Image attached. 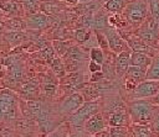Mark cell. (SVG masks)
<instances>
[{
	"instance_id": "cell-22",
	"label": "cell",
	"mask_w": 159,
	"mask_h": 137,
	"mask_svg": "<svg viewBox=\"0 0 159 137\" xmlns=\"http://www.w3.org/2000/svg\"><path fill=\"white\" fill-rule=\"evenodd\" d=\"M52 47L56 52V54L65 57L68 49L72 47V43L70 41H63V39H53L52 41Z\"/></svg>"
},
{
	"instance_id": "cell-45",
	"label": "cell",
	"mask_w": 159,
	"mask_h": 137,
	"mask_svg": "<svg viewBox=\"0 0 159 137\" xmlns=\"http://www.w3.org/2000/svg\"><path fill=\"white\" fill-rule=\"evenodd\" d=\"M78 1H81V2H86V1H88V0H78Z\"/></svg>"
},
{
	"instance_id": "cell-4",
	"label": "cell",
	"mask_w": 159,
	"mask_h": 137,
	"mask_svg": "<svg viewBox=\"0 0 159 137\" xmlns=\"http://www.w3.org/2000/svg\"><path fill=\"white\" fill-rule=\"evenodd\" d=\"M134 35L143 39L147 44L157 49L159 42V23L149 15L147 20L134 31Z\"/></svg>"
},
{
	"instance_id": "cell-3",
	"label": "cell",
	"mask_w": 159,
	"mask_h": 137,
	"mask_svg": "<svg viewBox=\"0 0 159 137\" xmlns=\"http://www.w3.org/2000/svg\"><path fill=\"white\" fill-rule=\"evenodd\" d=\"M101 110V101L99 100H93V101H86L80 110H77L73 115H71L67 118V122L75 127V128H80V127H84L86 122L96 114H98Z\"/></svg>"
},
{
	"instance_id": "cell-1",
	"label": "cell",
	"mask_w": 159,
	"mask_h": 137,
	"mask_svg": "<svg viewBox=\"0 0 159 137\" xmlns=\"http://www.w3.org/2000/svg\"><path fill=\"white\" fill-rule=\"evenodd\" d=\"M127 109L132 123L150 125L157 111V105L150 99H130L127 101Z\"/></svg>"
},
{
	"instance_id": "cell-29",
	"label": "cell",
	"mask_w": 159,
	"mask_h": 137,
	"mask_svg": "<svg viewBox=\"0 0 159 137\" xmlns=\"http://www.w3.org/2000/svg\"><path fill=\"white\" fill-rule=\"evenodd\" d=\"M111 137H132L129 127H108Z\"/></svg>"
},
{
	"instance_id": "cell-30",
	"label": "cell",
	"mask_w": 159,
	"mask_h": 137,
	"mask_svg": "<svg viewBox=\"0 0 159 137\" xmlns=\"http://www.w3.org/2000/svg\"><path fill=\"white\" fill-rule=\"evenodd\" d=\"M91 37V28H78L75 31V38L80 43H86Z\"/></svg>"
},
{
	"instance_id": "cell-47",
	"label": "cell",
	"mask_w": 159,
	"mask_h": 137,
	"mask_svg": "<svg viewBox=\"0 0 159 137\" xmlns=\"http://www.w3.org/2000/svg\"><path fill=\"white\" fill-rule=\"evenodd\" d=\"M106 1H108V0H104V2H106Z\"/></svg>"
},
{
	"instance_id": "cell-27",
	"label": "cell",
	"mask_w": 159,
	"mask_h": 137,
	"mask_svg": "<svg viewBox=\"0 0 159 137\" xmlns=\"http://www.w3.org/2000/svg\"><path fill=\"white\" fill-rule=\"evenodd\" d=\"M11 32H20L22 28H25L27 25L22 21V20H20V19H16V17H14V19H10V20H7L5 23H4Z\"/></svg>"
},
{
	"instance_id": "cell-8",
	"label": "cell",
	"mask_w": 159,
	"mask_h": 137,
	"mask_svg": "<svg viewBox=\"0 0 159 137\" xmlns=\"http://www.w3.org/2000/svg\"><path fill=\"white\" fill-rule=\"evenodd\" d=\"M107 39H108V44H109V49L118 54V53H122V52H125V51H129V46L127 43V41L118 33V31L113 27H109V28H106L102 31Z\"/></svg>"
},
{
	"instance_id": "cell-32",
	"label": "cell",
	"mask_w": 159,
	"mask_h": 137,
	"mask_svg": "<svg viewBox=\"0 0 159 137\" xmlns=\"http://www.w3.org/2000/svg\"><path fill=\"white\" fill-rule=\"evenodd\" d=\"M150 16L159 23V0H148Z\"/></svg>"
},
{
	"instance_id": "cell-16",
	"label": "cell",
	"mask_w": 159,
	"mask_h": 137,
	"mask_svg": "<svg viewBox=\"0 0 159 137\" xmlns=\"http://www.w3.org/2000/svg\"><path fill=\"white\" fill-rule=\"evenodd\" d=\"M154 57L147 54V53H140V52H132L130 53V65L140 67L148 69L152 60Z\"/></svg>"
},
{
	"instance_id": "cell-25",
	"label": "cell",
	"mask_w": 159,
	"mask_h": 137,
	"mask_svg": "<svg viewBox=\"0 0 159 137\" xmlns=\"http://www.w3.org/2000/svg\"><path fill=\"white\" fill-rule=\"evenodd\" d=\"M51 69H52V72H53V74L57 77V78H63V77H66V67H65V63H63V60L60 58V57H56L53 60H52V63H51Z\"/></svg>"
},
{
	"instance_id": "cell-44",
	"label": "cell",
	"mask_w": 159,
	"mask_h": 137,
	"mask_svg": "<svg viewBox=\"0 0 159 137\" xmlns=\"http://www.w3.org/2000/svg\"><path fill=\"white\" fill-rule=\"evenodd\" d=\"M157 51H158V54H159V42H158V46H157Z\"/></svg>"
},
{
	"instance_id": "cell-23",
	"label": "cell",
	"mask_w": 159,
	"mask_h": 137,
	"mask_svg": "<svg viewBox=\"0 0 159 137\" xmlns=\"http://www.w3.org/2000/svg\"><path fill=\"white\" fill-rule=\"evenodd\" d=\"M15 126L22 135H27V133L30 135V133H32V130L35 128L34 120H29V118H19L16 121Z\"/></svg>"
},
{
	"instance_id": "cell-11",
	"label": "cell",
	"mask_w": 159,
	"mask_h": 137,
	"mask_svg": "<svg viewBox=\"0 0 159 137\" xmlns=\"http://www.w3.org/2000/svg\"><path fill=\"white\" fill-rule=\"evenodd\" d=\"M124 106H127V104L118 95H108L103 99V101H101V109L103 110L102 114L104 115L106 120L108 118L109 115H112L113 112H116L117 110H119Z\"/></svg>"
},
{
	"instance_id": "cell-28",
	"label": "cell",
	"mask_w": 159,
	"mask_h": 137,
	"mask_svg": "<svg viewBox=\"0 0 159 137\" xmlns=\"http://www.w3.org/2000/svg\"><path fill=\"white\" fill-rule=\"evenodd\" d=\"M70 128L71 126H68V123L62 122L57 128H55L52 132H50L45 137H67L70 135Z\"/></svg>"
},
{
	"instance_id": "cell-2",
	"label": "cell",
	"mask_w": 159,
	"mask_h": 137,
	"mask_svg": "<svg viewBox=\"0 0 159 137\" xmlns=\"http://www.w3.org/2000/svg\"><path fill=\"white\" fill-rule=\"evenodd\" d=\"M150 15L148 0H128L122 16L130 25L134 26V31L147 20Z\"/></svg>"
},
{
	"instance_id": "cell-38",
	"label": "cell",
	"mask_w": 159,
	"mask_h": 137,
	"mask_svg": "<svg viewBox=\"0 0 159 137\" xmlns=\"http://www.w3.org/2000/svg\"><path fill=\"white\" fill-rule=\"evenodd\" d=\"M4 10H6L7 12H14L15 10H16V5L14 4V2H7V4H5L4 5V7H2Z\"/></svg>"
},
{
	"instance_id": "cell-18",
	"label": "cell",
	"mask_w": 159,
	"mask_h": 137,
	"mask_svg": "<svg viewBox=\"0 0 159 137\" xmlns=\"http://www.w3.org/2000/svg\"><path fill=\"white\" fill-rule=\"evenodd\" d=\"M132 137H155L150 125H135L132 123L129 126Z\"/></svg>"
},
{
	"instance_id": "cell-5",
	"label": "cell",
	"mask_w": 159,
	"mask_h": 137,
	"mask_svg": "<svg viewBox=\"0 0 159 137\" xmlns=\"http://www.w3.org/2000/svg\"><path fill=\"white\" fill-rule=\"evenodd\" d=\"M16 95L9 90L4 89L0 91V120H11L16 116Z\"/></svg>"
},
{
	"instance_id": "cell-26",
	"label": "cell",
	"mask_w": 159,
	"mask_h": 137,
	"mask_svg": "<svg viewBox=\"0 0 159 137\" xmlns=\"http://www.w3.org/2000/svg\"><path fill=\"white\" fill-rule=\"evenodd\" d=\"M89 59L96 62V63H98V64H101V65H103V63L106 60V53L99 47H92L89 49Z\"/></svg>"
},
{
	"instance_id": "cell-41",
	"label": "cell",
	"mask_w": 159,
	"mask_h": 137,
	"mask_svg": "<svg viewBox=\"0 0 159 137\" xmlns=\"http://www.w3.org/2000/svg\"><path fill=\"white\" fill-rule=\"evenodd\" d=\"M150 100L153 101V104H154V105H159V93H158L153 99H150Z\"/></svg>"
},
{
	"instance_id": "cell-24",
	"label": "cell",
	"mask_w": 159,
	"mask_h": 137,
	"mask_svg": "<svg viewBox=\"0 0 159 137\" xmlns=\"http://www.w3.org/2000/svg\"><path fill=\"white\" fill-rule=\"evenodd\" d=\"M147 79L159 81V54L153 58V60L147 70Z\"/></svg>"
},
{
	"instance_id": "cell-46",
	"label": "cell",
	"mask_w": 159,
	"mask_h": 137,
	"mask_svg": "<svg viewBox=\"0 0 159 137\" xmlns=\"http://www.w3.org/2000/svg\"><path fill=\"white\" fill-rule=\"evenodd\" d=\"M89 137H96V136H89Z\"/></svg>"
},
{
	"instance_id": "cell-7",
	"label": "cell",
	"mask_w": 159,
	"mask_h": 137,
	"mask_svg": "<svg viewBox=\"0 0 159 137\" xmlns=\"http://www.w3.org/2000/svg\"><path fill=\"white\" fill-rule=\"evenodd\" d=\"M147 70L145 68L130 65L127 70V74L124 75V86L130 93L133 91L140 83L147 80Z\"/></svg>"
},
{
	"instance_id": "cell-37",
	"label": "cell",
	"mask_w": 159,
	"mask_h": 137,
	"mask_svg": "<svg viewBox=\"0 0 159 137\" xmlns=\"http://www.w3.org/2000/svg\"><path fill=\"white\" fill-rule=\"evenodd\" d=\"M22 4L25 6V9L27 10H34L37 6V0H22Z\"/></svg>"
},
{
	"instance_id": "cell-20",
	"label": "cell",
	"mask_w": 159,
	"mask_h": 137,
	"mask_svg": "<svg viewBox=\"0 0 159 137\" xmlns=\"http://www.w3.org/2000/svg\"><path fill=\"white\" fill-rule=\"evenodd\" d=\"M128 0H108L104 2V9L113 14H120L123 12Z\"/></svg>"
},
{
	"instance_id": "cell-33",
	"label": "cell",
	"mask_w": 159,
	"mask_h": 137,
	"mask_svg": "<svg viewBox=\"0 0 159 137\" xmlns=\"http://www.w3.org/2000/svg\"><path fill=\"white\" fill-rule=\"evenodd\" d=\"M24 38H25V35L22 32H9V33H6V39L12 44L20 43Z\"/></svg>"
},
{
	"instance_id": "cell-15",
	"label": "cell",
	"mask_w": 159,
	"mask_h": 137,
	"mask_svg": "<svg viewBox=\"0 0 159 137\" xmlns=\"http://www.w3.org/2000/svg\"><path fill=\"white\" fill-rule=\"evenodd\" d=\"M129 67H130V52L129 51L116 54L114 69H116V75L118 78L124 77L127 74V70Z\"/></svg>"
},
{
	"instance_id": "cell-19",
	"label": "cell",
	"mask_w": 159,
	"mask_h": 137,
	"mask_svg": "<svg viewBox=\"0 0 159 137\" xmlns=\"http://www.w3.org/2000/svg\"><path fill=\"white\" fill-rule=\"evenodd\" d=\"M41 86H42L43 95L46 98H52L57 91V80L55 78H51L50 75H46Z\"/></svg>"
},
{
	"instance_id": "cell-48",
	"label": "cell",
	"mask_w": 159,
	"mask_h": 137,
	"mask_svg": "<svg viewBox=\"0 0 159 137\" xmlns=\"http://www.w3.org/2000/svg\"><path fill=\"white\" fill-rule=\"evenodd\" d=\"M158 107H159V105H158Z\"/></svg>"
},
{
	"instance_id": "cell-31",
	"label": "cell",
	"mask_w": 159,
	"mask_h": 137,
	"mask_svg": "<svg viewBox=\"0 0 159 137\" xmlns=\"http://www.w3.org/2000/svg\"><path fill=\"white\" fill-rule=\"evenodd\" d=\"M55 49H53V47H51V46H47L46 48H42L40 52H39V54L41 56V58L42 59H45V60H47L50 64L52 63V60L56 58L55 57Z\"/></svg>"
},
{
	"instance_id": "cell-17",
	"label": "cell",
	"mask_w": 159,
	"mask_h": 137,
	"mask_svg": "<svg viewBox=\"0 0 159 137\" xmlns=\"http://www.w3.org/2000/svg\"><path fill=\"white\" fill-rule=\"evenodd\" d=\"M47 23H48V17H47V15L41 14V12H39V14H32V15H30V16L27 17V20H26V25H27L29 27H31V28H43V27L47 26Z\"/></svg>"
},
{
	"instance_id": "cell-43",
	"label": "cell",
	"mask_w": 159,
	"mask_h": 137,
	"mask_svg": "<svg viewBox=\"0 0 159 137\" xmlns=\"http://www.w3.org/2000/svg\"><path fill=\"white\" fill-rule=\"evenodd\" d=\"M67 137H78V133H70Z\"/></svg>"
},
{
	"instance_id": "cell-6",
	"label": "cell",
	"mask_w": 159,
	"mask_h": 137,
	"mask_svg": "<svg viewBox=\"0 0 159 137\" xmlns=\"http://www.w3.org/2000/svg\"><path fill=\"white\" fill-rule=\"evenodd\" d=\"M159 93L158 80H144L133 91L129 93L130 99H153Z\"/></svg>"
},
{
	"instance_id": "cell-35",
	"label": "cell",
	"mask_w": 159,
	"mask_h": 137,
	"mask_svg": "<svg viewBox=\"0 0 159 137\" xmlns=\"http://www.w3.org/2000/svg\"><path fill=\"white\" fill-rule=\"evenodd\" d=\"M104 79V74L103 72H97V73H92V75L89 77V83H99Z\"/></svg>"
},
{
	"instance_id": "cell-36",
	"label": "cell",
	"mask_w": 159,
	"mask_h": 137,
	"mask_svg": "<svg viewBox=\"0 0 159 137\" xmlns=\"http://www.w3.org/2000/svg\"><path fill=\"white\" fill-rule=\"evenodd\" d=\"M102 69H103V65H101V64H98V63H96L93 60H89V63H88V70L91 73L102 72Z\"/></svg>"
},
{
	"instance_id": "cell-39",
	"label": "cell",
	"mask_w": 159,
	"mask_h": 137,
	"mask_svg": "<svg viewBox=\"0 0 159 137\" xmlns=\"http://www.w3.org/2000/svg\"><path fill=\"white\" fill-rule=\"evenodd\" d=\"M96 137H111L108 128H107V130H104V131H102V132H99L98 135H96Z\"/></svg>"
},
{
	"instance_id": "cell-12",
	"label": "cell",
	"mask_w": 159,
	"mask_h": 137,
	"mask_svg": "<svg viewBox=\"0 0 159 137\" xmlns=\"http://www.w3.org/2000/svg\"><path fill=\"white\" fill-rule=\"evenodd\" d=\"M108 127H129L132 125V120L128 112L127 106L117 110L107 118Z\"/></svg>"
},
{
	"instance_id": "cell-10",
	"label": "cell",
	"mask_w": 159,
	"mask_h": 137,
	"mask_svg": "<svg viewBox=\"0 0 159 137\" xmlns=\"http://www.w3.org/2000/svg\"><path fill=\"white\" fill-rule=\"evenodd\" d=\"M129 46V48L132 49V52H140V53H147L152 57L158 56V51L153 47H150L149 44H147L143 39H140L138 36H135L134 33H130L129 36H127L124 38Z\"/></svg>"
},
{
	"instance_id": "cell-34",
	"label": "cell",
	"mask_w": 159,
	"mask_h": 137,
	"mask_svg": "<svg viewBox=\"0 0 159 137\" xmlns=\"http://www.w3.org/2000/svg\"><path fill=\"white\" fill-rule=\"evenodd\" d=\"M150 127L155 135V137H159V107L157 105V111H155V115L150 122Z\"/></svg>"
},
{
	"instance_id": "cell-40",
	"label": "cell",
	"mask_w": 159,
	"mask_h": 137,
	"mask_svg": "<svg viewBox=\"0 0 159 137\" xmlns=\"http://www.w3.org/2000/svg\"><path fill=\"white\" fill-rule=\"evenodd\" d=\"M6 69H5V67H2V65H0V79L1 78H4L5 75H6Z\"/></svg>"
},
{
	"instance_id": "cell-13",
	"label": "cell",
	"mask_w": 159,
	"mask_h": 137,
	"mask_svg": "<svg viewBox=\"0 0 159 137\" xmlns=\"http://www.w3.org/2000/svg\"><path fill=\"white\" fill-rule=\"evenodd\" d=\"M107 128H108V122H107V120H106V117L102 112H98V114L93 115L84 125L86 132L92 135V136H96V135H98L99 132H102Z\"/></svg>"
},
{
	"instance_id": "cell-21",
	"label": "cell",
	"mask_w": 159,
	"mask_h": 137,
	"mask_svg": "<svg viewBox=\"0 0 159 137\" xmlns=\"http://www.w3.org/2000/svg\"><path fill=\"white\" fill-rule=\"evenodd\" d=\"M65 57L73 59V60H77V62H84L87 58H89V57H87L84 49L82 47H78V46H72Z\"/></svg>"
},
{
	"instance_id": "cell-9",
	"label": "cell",
	"mask_w": 159,
	"mask_h": 137,
	"mask_svg": "<svg viewBox=\"0 0 159 137\" xmlns=\"http://www.w3.org/2000/svg\"><path fill=\"white\" fill-rule=\"evenodd\" d=\"M84 98L81 93H73L71 95H67L66 99L61 102L60 105V114L65 116H71L73 115L77 110L81 109V106L84 104Z\"/></svg>"
},
{
	"instance_id": "cell-42",
	"label": "cell",
	"mask_w": 159,
	"mask_h": 137,
	"mask_svg": "<svg viewBox=\"0 0 159 137\" xmlns=\"http://www.w3.org/2000/svg\"><path fill=\"white\" fill-rule=\"evenodd\" d=\"M65 1H67V2H68V4H71V5H76L78 0H65Z\"/></svg>"
},
{
	"instance_id": "cell-14",
	"label": "cell",
	"mask_w": 159,
	"mask_h": 137,
	"mask_svg": "<svg viewBox=\"0 0 159 137\" xmlns=\"http://www.w3.org/2000/svg\"><path fill=\"white\" fill-rule=\"evenodd\" d=\"M40 81L37 78L31 79L30 81H27L26 84H24L20 89V98L30 101V100H37V95L40 93Z\"/></svg>"
}]
</instances>
